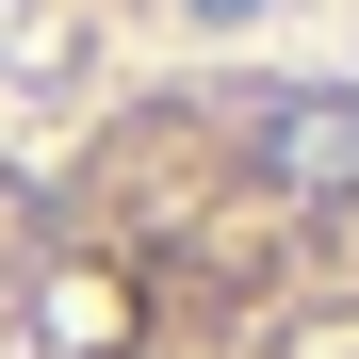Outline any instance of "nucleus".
<instances>
[{
	"instance_id": "f257e3e1",
	"label": "nucleus",
	"mask_w": 359,
	"mask_h": 359,
	"mask_svg": "<svg viewBox=\"0 0 359 359\" xmlns=\"http://www.w3.org/2000/svg\"><path fill=\"white\" fill-rule=\"evenodd\" d=\"M0 359H359V98H131L0 196Z\"/></svg>"
}]
</instances>
